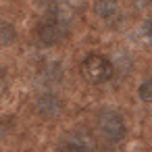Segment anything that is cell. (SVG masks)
<instances>
[{
  "instance_id": "obj_1",
  "label": "cell",
  "mask_w": 152,
  "mask_h": 152,
  "mask_svg": "<svg viewBox=\"0 0 152 152\" xmlns=\"http://www.w3.org/2000/svg\"><path fill=\"white\" fill-rule=\"evenodd\" d=\"M79 71H81V77L88 83H94V86L106 83L115 75V67L104 54H88L81 61Z\"/></svg>"
},
{
  "instance_id": "obj_2",
  "label": "cell",
  "mask_w": 152,
  "mask_h": 152,
  "mask_svg": "<svg viewBox=\"0 0 152 152\" xmlns=\"http://www.w3.org/2000/svg\"><path fill=\"white\" fill-rule=\"evenodd\" d=\"M67 31H69L67 17L61 11H54V13H50L40 23V27H38V40L44 46H56V44H61L67 38Z\"/></svg>"
},
{
  "instance_id": "obj_3",
  "label": "cell",
  "mask_w": 152,
  "mask_h": 152,
  "mask_svg": "<svg viewBox=\"0 0 152 152\" xmlns=\"http://www.w3.org/2000/svg\"><path fill=\"white\" fill-rule=\"evenodd\" d=\"M98 131L102 133L104 140L108 142H121L127 133V125L125 119L117 113V110H102L98 115Z\"/></svg>"
},
{
  "instance_id": "obj_4",
  "label": "cell",
  "mask_w": 152,
  "mask_h": 152,
  "mask_svg": "<svg viewBox=\"0 0 152 152\" xmlns=\"http://www.w3.org/2000/svg\"><path fill=\"white\" fill-rule=\"evenodd\" d=\"M63 152H98L96 140L86 131H73L63 142Z\"/></svg>"
},
{
  "instance_id": "obj_5",
  "label": "cell",
  "mask_w": 152,
  "mask_h": 152,
  "mask_svg": "<svg viewBox=\"0 0 152 152\" xmlns=\"http://www.w3.org/2000/svg\"><path fill=\"white\" fill-rule=\"evenodd\" d=\"M94 11L106 23H113V21L119 19V2L117 0H98L94 4Z\"/></svg>"
},
{
  "instance_id": "obj_6",
  "label": "cell",
  "mask_w": 152,
  "mask_h": 152,
  "mask_svg": "<svg viewBox=\"0 0 152 152\" xmlns=\"http://www.w3.org/2000/svg\"><path fill=\"white\" fill-rule=\"evenodd\" d=\"M15 38H17L15 27H13L9 21H2V19H0V46H9V44H13Z\"/></svg>"
},
{
  "instance_id": "obj_7",
  "label": "cell",
  "mask_w": 152,
  "mask_h": 152,
  "mask_svg": "<svg viewBox=\"0 0 152 152\" xmlns=\"http://www.w3.org/2000/svg\"><path fill=\"white\" fill-rule=\"evenodd\" d=\"M137 96H140L144 102H152V77L146 79V81L137 88Z\"/></svg>"
},
{
  "instance_id": "obj_8",
  "label": "cell",
  "mask_w": 152,
  "mask_h": 152,
  "mask_svg": "<svg viewBox=\"0 0 152 152\" xmlns=\"http://www.w3.org/2000/svg\"><path fill=\"white\" fill-rule=\"evenodd\" d=\"M144 31H146V36H148V40L152 42V15L148 17V21H146V25H144Z\"/></svg>"
},
{
  "instance_id": "obj_9",
  "label": "cell",
  "mask_w": 152,
  "mask_h": 152,
  "mask_svg": "<svg viewBox=\"0 0 152 152\" xmlns=\"http://www.w3.org/2000/svg\"><path fill=\"white\" fill-rule=\"evenodd\" d=\"M4 90H7V75L0 71V94H2Z\"/></svg>"
}]
</instances>
